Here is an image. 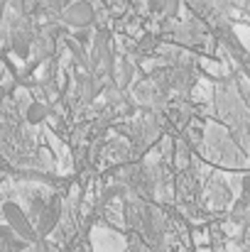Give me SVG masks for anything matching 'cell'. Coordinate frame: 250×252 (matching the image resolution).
<instances>
[{
  "label": "cell",
  "mask_w": 250,
  "mask_h": 252,
  "mask_svg": "<svg viewBox=\"0 0 250 252\" xmlns=\"http://www.w3.org/2000/svg\"><path fill=\"white\" fill-rule=\"evenodd\" d=\"M32 44H35V32L30 30L27 22H22L20 27L12 30V34H10V47H12V52H15L17 57H22V59L30 57Z\"/></svg>",
  "instance_id": "3"
},
{
  "label": "cell",
  "mask_w": 250,
  "mask_h": 252,
  "mask_svg": "<svg viewBox=\"0 0 250 252\" xmlns=\"http://www.w3.org/2000/svg\"><path fill=\"white\" fill-rule=\"evenodd\" d=\"M179 7V0H150V10L152 12H162L167 17H174Z\"/></svg>",
  "instance_id": "6"
},
{
  "label": "cell",
  "mask_w": 250,
  "mask_h": 252,
  "mask_svg": "<svg viewBox=\"0 0 250 252\" xmlns=\"http://www.w3.org/2000/svg\"><path fill=\"white\" fill-rule=\"evenodd\" d=\"M74 39H76V42H81V44H86V42L91 39V32H88V27H79V30H76V34H74Z\"/></svg>",
  "instance_id": "7"
},
{
  "label": "cell",
  "mask_w": 250,
  "mask_h": 252,
  "mask_svg": "<svg viewBox=\"0 0 250 252\" xmlns=\"http://www.w3.org/2000/svg\"><path fill=\"white\" fill-rule=\"evenodd\" d=\"M0 20H2V5H0Z\"/></svg>",
  "instance_id": "8"
},
{
  "label": "cell",
  "mask_w": 250,
  "mask_h": 252,
  "mask_svg": "<svg viewBox=\"0 0 250 252\" xmlns=\"http://www.w3.org/2000/svg\"><path fill=\"white\" fill-rule=\"evenodd\" d=\"M62 22L69 25V27H74V30L91 27V22H93V7H91V2L76 0V2L67 5V7L62 10Z\"/></svg>",
  "instance_id": "2"
},
{
  "label": "cell",
  "mask_w": 250,
  "mask_h": 252,
  "mask_svg": "<svg viewBox=\"0 0 250 252\" xmlns=\"http://www.w3.org/2000/svg\"><path fill=\"white\" fill-rule=\"evenodd\" d=\"M0 5H5V2H2V0H0Z\"/></svg>",
  "instance_id": "9"
},
{
  "label": "cell",
  "mask_w": 250,
  "mask_h": 252,
  "mask_svg": "<svg viewBox=\"0 0 250 252\" xmlns=\"http://www.w3.org/2000/svg\"><path fill=\"white\" fill-rule=\"evenodd\" d=\"M47 115H49V108H47L44 103H30L27 110H25V120H27L30 125H39V123H44Z\"/></svg>",
  "instance_id": "5"
},
{
  "label": "cell",
  "mask_w": 250,
  "mask_h": 252,
  "mask_svg": "<svg viewBox=\"0 0 250 252\" xmlns=\"http://www.w3.org/2000/svg\"><path fill=\"white\" fill-rule=\"evenodd\" d=\"M57 220H59V201L54 198L52 203H47L44 206V211H42V216L35 220V230H37V235H39V240L44 238V235H49L52 230H54V225H57Z\"/></svg>",
  "instance_id": "4"
},
{
  "label": "cell",
  "mask_w": 250,
  "mask_h": 252,
  "mask_svg": "<svg viewBox=\"0 0 250 252\" xmlns=\"http://www.w3.org/2000/svg\"><path fill=\"white\" fill-rule=\"evenodd\" d=\"M2 216H5L10 230H12L20 240H25V243H37V240H39V235H37L32 220L22 213V208H20L17 203H5V206H2Z\"/></svg>",
  "instance_id": "1"
}]
</instances>
